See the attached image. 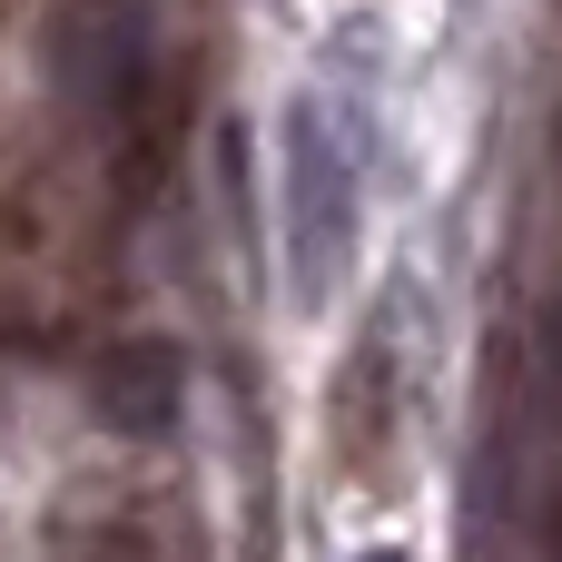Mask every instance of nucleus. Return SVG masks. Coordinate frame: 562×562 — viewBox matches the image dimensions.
<instances>
[{"instance_id": "nucleus-1", "label": "nucleus", "mask_w": 562, "mask_h": 562, "mask_svg": "<svg viewBox=\"0 0 562 562\" xmlns=\"http://www.w3.org/2000/svg\"><path fill=\"white\" fill-rule=\"evenodd\" d=\"M346 257H356V148L326 99H296L286 109V277H296V296L306 306L336 296Z\"/></svg>"}, {"instance_id": "nucleus-2", "label": "nucleus", "mask_w": 562, "mask_h": 562, "mask_svg": "<svg viewBox=\"0 0 562 562\" xmlns=\"http://www.w3.org/2000/svg\"><path fill=\"white\" fill-rule=\"evenodd\" d=\"M49 79L79 119L128 128L158 99V30L148 0H59L49 10Z\"/></svg>"}, {"instance_id": "nucleus-3", "label": "nucleus", "mask_w": 562, "mask_h": 562, "mask_svg": "<svg viewBox=\"0 0 562 562\" xmlns=\"http://www.w3.org/2000/svg\"><path fill=\"white\" fill-rule=\"evenodd\" d=\"M89 405H99L109 435L148 445V435H168L178 405H188V356H178L168 336H119V346L89 366Z\"/></svg>"}, {"instance_id": "nucleus-4", "label": "nucleus", "mask_w": 562, "mask_h": 562, "mask_svg": "<svg viewBox=\"0 0 562 562\" xmlns=\"http://www.w3.org/2000/svg\"><path fill=\"white\" fill-rule=\"evenodd\" d=\"M395 435V336H356L346 375H336V454L346 464H375V445Z\"/></svg>"}, {"instance_id": "nucleus-5", "label": "nucleus", "mask_w": 562, "mask_h": 562, "mask_svg": "<svg viewBox=\"0 0 562 562\" xmlns=\"http://www.w3.org/2000/svg\"><path fill=\"white\" fill-rule=\"evenodd\" d=\"M543 385H553V405H562V296H553V316H543Z\"/></svg>"}, {"instance_id": "nucleus-6", "label": "nucleus", "mask_w": 562, "mask_h": 562, "mask_svg": "<svg viewBox=\"0 0 562 562\" xmlns=\"http://www.w3.org/2000/svg\"><path fill=\"white\" fill-rule=\"evenodd\" d=\"M543 562H562V494H553V514H543Z\"/></svg>"}, {"instance_id": "nucleus-7", "label": "nucleus", "mask_w": 562, "mask_h": 562, "mask_svg": "<svg viewBox=\"0 0 562 562\" xmlns=\"http://www.w3.org/2000/svg\"><path fill=\"white\" fill-rule=\"evenodd\" d=\"M366 562H405V553H366Z\"/></svg>"}]
</instances>
